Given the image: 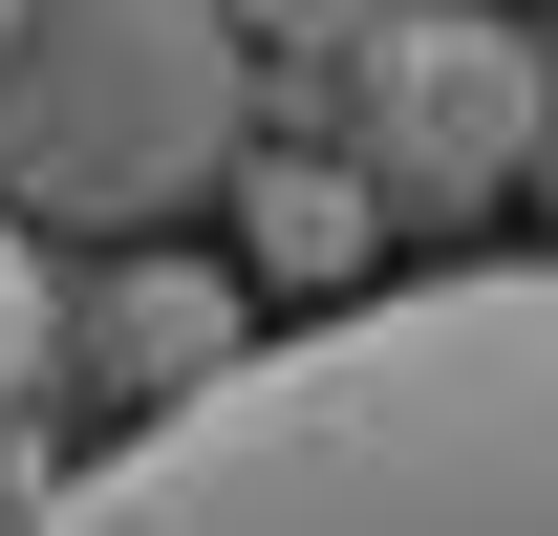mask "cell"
Here are the masks:
<instances>
[{"label":"cell","mask_w":558,"mask_h":536,"mask_svg":"<svg viewBox=\"0 0 558 536\" xmlns=\"http://www.w3.org/2000/svg\"><path fill=\"white\" fill-rule=\"evenodd\" d=\"M258 150V44L215 0H22L0 22V215L22 236H172Z\"/></svg>","instance_id":"2"},{"label":"cell","mask_w":558,"mask_h":536,"mask_svg":"<svg viewBox=\"0 0 558 536\" xmlns=\"http://www.w3.org/2000/svg\"><path fill=\"white\" fill-rule=\"evenodd\" d=\"M236 343H258V301H236V258H194V236H108V279L65 301V387L150 429V407H194L215 365H236Z\"/></svg>","instance_id":"4"},{"label":"cell","mask_w":558,"mask_h":536,"mask_svg":"<svg viewBox=\"0 0 558 536\" xmlns=\"http://www.w3.org/2000/svg\"><path fill=\"white\" fill-rule=\"evenodd\" d=\"M215 22H236V44H323V65H344L365 22H429V0H215Z\"/></svg>","instance_id":"7"},{"label":"cell","mask_w":558,"mask_h":536,"mask_svg":"<svg viewBox=\"0 0 558 536\" xmlns=\"http://www.w3.org/2000/svg\"><path fill=\"white\" fill-rule=\"evenodd\" d=\"M0 22H22V0H0Z\"/></svg>","instance_id":"10"},{"label":"cell","mask_w":558,"mask_h":536,"mask_svg":"<svg viewBox=\"0 0 558 536\" xmlns=\"http://www.w3.org/2000/svg\"><path fill=\"white\" fill-rule=\"evenodd\" d=\"M236 258L323 322V301H365V258H387V194H365L344 150H236Z\"/></svg>","instance_id":"5"},{"label":"cell","mask_w":558,"mask_h":536,"mask_svg":"<svg viewBox=\"0 0 558 536\" xmlns=\"http://www.w3.org/2000/svg\"><path fill=\"white\" fill-rule=\"evenodd\" d=\"M22 536H558V258H429L323 322H258Z\"/></svg>","instance_id":"1"},{"label":"cell","mask_w":558,"mask_h":536,"mask_svg":"<svg viewBox=\"0 0 558 536\" xmlns=\"http://www.w3.org/2000/svg\"><path fill=\"white\" fill-rule=\"evenodd\" d=\"M344 172L429 236H473L515 172H537V44L494 0H429V22H365L344 44Z\"/></svg>","instance_id":"3"},{"label":"cell","mask_w":558,"mask_h":536,"mask_svg":"<svg viewBox=\"0 0 558 536\" xmlns=\"http://www.w3.org/2000/svg\"><path fill=\"white\" fill-rule=\"evenodd\" d=\"M44 494H65V407H22V429H0V536L44 515Z\"/></svg>","instance_id":"8"},{"label":"cell","mask_w":558,"mask_h":536,"mask_svg":"<svg viewBox=\"0 0 558 536\" xmlns=\"http://www.w3.org/2000/svg\"><path fill=\"white\" fill-rule=\"evenodd\" d=\"M22 407H65V279H44V236L0 215V429Z\"/></svg>","instance_id":"6"},{"label":"cell","mask_w":558,"mask_h":536,"mask_svg":"<svg viewBox=\"0 0 558 536\" xmlns=\"http://www.w3.org/2000/svg\"><path fill=\"white\" fill-rule=\"evenodd\" d=\"M537 172H558V44H537Z\"/></svg>","instance_id":"9"}]
</instances>
